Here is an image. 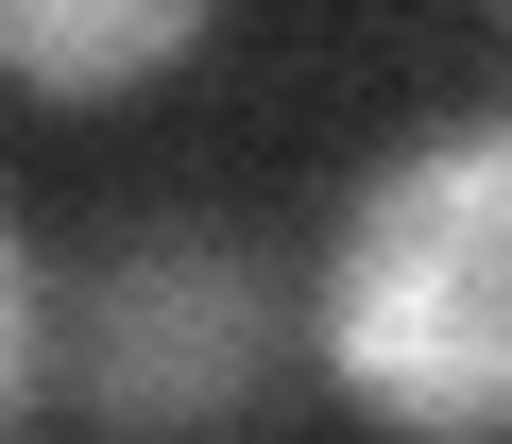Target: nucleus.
I'll use <instances>...</instances> for the list:
<instances>
[{
    "instance_id": "1",
    "label": "nucleus",
    "mask_w": 512,
    "mask_h": 444,
    "mask_svg": "<svg viewBox=\"0 0 512 444\" xmlns=\"http://www.w3.org/2000/svg\"><path fill=\"white\" fill-rule=\"evenodd\" d=\"M291 342L376 444H512V103L393 137L325 205Z\"/></svg>"
},
{
    "instance_id": "2",
    "label": "nucleus",
    "mask_w": 512,
    "mask_h": 444,
    "mask_svg": "<svg viewBox=\"0 0 512 444\" xmlns=\"http://www.w3.org/2000/svg\"><path fill=\"white\" fill-rule=\"evenodd\" d=\"M291 291L256 274L222 222L120 240L69 308H52V393L86 410V444H239L291 376Z\"/></svg>"
},
{
    "instance_id": "3",
    "label": "nucleus",
    "mask_w": 512,
    "mask_h": 444,
    "mask_svg": "<svg viewBox=\"0 0 512 444\" xmlns=\"http://www.w3.org/2000/svg\"><path fill=\"white\" fill-rule=\"evenodd\" d=\"M222 35V0H0V86L18 103H137Z\"/></svg>"
},
{
    "instance_id": "4",
    "label": "nucleus",
    "mask_w": 512,
    "mask_h": 444,
    "mask_svg": "<svg viewBox=\"0 0 512 444\" xmlns=\"http://www.w3.org/2000/svg\"><path fill=\"white\" fill-rule=\"evenodd\" d=\"M35 393H52V274H35L18 222H0V444L35 427Z\"/></svg>"
}]
</instances>
